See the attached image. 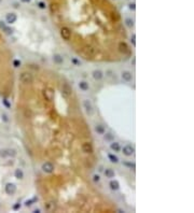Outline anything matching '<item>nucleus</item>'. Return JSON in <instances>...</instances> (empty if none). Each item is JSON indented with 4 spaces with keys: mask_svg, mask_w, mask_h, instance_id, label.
<instances>
[{
    "mask_svg": "<svg viewBox=\"0 0 194 213\" xmlns=\"http://www.w3.org/2000/svg\"><path fill=\"white\" fill-rule=\"evenodd\" d=\"M125 23H126V25L128 27H133L134 26V21L130 20V18H126V20H125Z\"/></svg>",
    "mask_w": 194,
    "mask_h": 213,
    "instance_id": "26",
    "label": "nucleus"
},
{
    "mask_svg": "<svg viewBox=\"0 0 194 213\" xmlns=\"http://www.w3.org/2000/svg\"><path fill=\"white\" fill-rule=\"evenodd\" d=\"M14 176H15L16 179L21 180V179H23V178H24V172H23L22 169H16L15 172H14Z\"/></svg>",
    "mask_w": 194,
    "mask_h": 213,
    "instance_id": "18",
    "label": "nucleus"
},
{
    "mask_svg": "<svg viewBox=\"0 0 194 213\" xmlns=\"http://www.w3.org/2000/svg\"><path fill=\"white\" fill-rule=\"evenodd\" d=\"M83 52H84V55L87 56V57H93V56L96 54V50H95L93 46H90V45H87L83 48Z\"/></svg>",
    "mask_w": 194,
    "mask_h": 213,
    "instance_id": "4",
    "label": "nucleus"
},
{
    "mask_svg": "<svg viewBox=\"0 0 194 213\" xmlns=\"http://www.w3.org/2000/svg\"><path fill=\"white\" fill-rule=\"evenodd\" d=\"M93 180H94V182H98V181H99V176H97V174H94V177H93Z\"/></svg>",
    "mask_w": 194,
    "mask_h": 213,
    "instance_id": "31",
    "label": "nucleus"
},
{
    "mask_svg": "<svg viewBox=\"0 0 194 213\" xmlns=\"http://www.w3.org/2000/svg\"><path fill=\"white\" fill-rule=\"evenodd\" d=\"M122 151H123V154L126 156H132L134 154V147L130 146V145H125Z\"/></svg>",
    "mask_w": 194,
    "mask_h": 213,
    "instance_id": "7",
    "label": "nucleus"
},
{
    "mask_svg": "<svg viewBox=\"0 0 194 213\" xmlns=\"http://www.w3.org/2000/svg\"><path fill=\"white\" fill-rule=\"evenodd\" d=\"M63 94H64L65 96H69L70 94H71V87H70L67 83H65V84L63 85Z\"/></svg>",
    "mask_w": 194,
    "mask_h": 213,
    "instance_id": "11",
    "label": "nucleus"
},
{
    "mask_svg": "<svg viewBox=\"0 0 194 213\" xmlns=\"http://www.w3.org/2000/svg\"><path fill=\"white\" fill-rule=\"evenodd\" d=\"M108 158L110 159L111 163H114V164L119 163V158H117V156L113 155V154H109V155H108Z\"/></svg>",
    "mask_w": 194,
    "mask_h": 213,
    "instance_id": "22",
    "label": "nucleus"
},
{
    "mask_svg": "<svg viewBox=\"0 0 194 213\" xmlns=\"http://www.w3.org/2000/svg\"><path fill=\"white\" fill-rule=\"evenodd\" d=\"M42 170L44 172H46V173H51V172H53V170H54L53 164L50 163V161H46V163H44L42 165Z\"/></svg>",
    "mask_w": 194,
    "mask_h": 213,
    "instance_id": "5",
    "label": "nucleus"
},
{
    "mask_svg": "<svg viewBox=\"0 0 194 213\" xmlns=\"http://www.w3.org/2000/svg\"><path fill=\"white\" fill-rule=\"evenodd\" d=\"M15 192H16L15 184H13V183H8V184L5 185V193H7L8 195H13Z\"/></svg>",
    "mask_w": 194,
    "mask_h": 213,
    "instance_id": "6",
    "label": "nucleus"
},
{
    "mask_svg": "<svg viewBox=\"0 0 194 213\" xmlns=\"http://www.w3.org/2000/svg\"><path fill=\"white\" fill-rule=\"evenodd\" d=\"M103 77V74L100 70H94V71H93V78H94L95 80H102Z\"/></svg>",
    "mask_w": 194,
    "mask_h": 213,
    "instance_id": "13",
    "label": "nucleus"
},
{
    "mask_svg": "<svg viewBox=\"0 0 194 213\" xmlns=\"http://www.w3.org/2000/svg\"><path fill=\"white\" fill-rule=\"evenodd\" d=\"M79 87H80V90L85 91V90H89V83L85 82V81H82V82L79 83Z\"/></svg>",
    "mask_w": 194,
    "mask_h": 213,
    "instance_id": "20",
    "label": "nucleus"
},
{
    "mask_svg": "<svg viewBox=\"0 0 194 213\" xmlns=\"http://www.w3.org/2000/svg\"><path fill=\"white\" fill-rule=\"evenodd\" d=\"M82 150H83L84 153H92L93 152V145L89 142H85L82 145Z\"/></svg>",
    "mask_w": 194,
    "mask_h": 213,
    "instance_id": "8",
    "label": "nucleus"
},
{
    "mask_svg": "<svg viewBox=\"0 0 194 213\" xmlns=\"http://www.w3.org/2000/svg\"><path fill=\"white\" fill-rule=\"evenodd\" d=\"M32 80H34L32 74L29 73V72H23V73H21V75H20V81L23 84H30L32 82Z\"/></svg>",
    "mask_w": 194,
    "mask_h": 213,
    "instance_id": "1",
    "label": "nucleus"
},
{
    "mask_svg": "<svg viewBox=\"0 0 194 213\" xmlns=\"http://www.w3.org/2000/svg\"><path fill=\"white\" fill-rule=\"evenodd\" d=\"M57 11H58V5L56 3H52L51 4V12L52 13H56Z\"/></svg>",
    "mask_w": 194,
    "mask_h": 213,
    "instance_id": "25",
    "label": "nucleus"
},
{
    "mask_svg": "<svg viewBox=\"0 0 194 213\" xmlns=\"http://www.w3.org/2000/svg\"><path fill=\"white\" fill-rule=\"evenodd\" d=\"M20 207H21V204L17 203V204H15V206L13 207V209H14V210H17V209H20Z\"/></svg>",
    "mask_w": 194,
    "mask_h": 213,
    "instance_id": "36",
    "label": "nucleus"
},
{
    "mask_svg": "<svg viewBox=\"0 0 194 213\" xmlns=\"http://www.w3.org/2000/svg\"><path fill=\"white\" fill-rule=\"evenodd\" d=\"M8 155H9V156H12V157H13V156L16 155V151L13 150V149H9V150H8Z\"/></svg>",
    "mask_w": 194,
    "mask_h": 213,
    "instance_id": "27",
    "label": "nucleus"
},
{
    "mask_svg": "<svg viewBox=\"0 0 194 213\" xmlns=\"http://www.w3.org/2000/svg\"><path fill=\"white\" fill-rule=\"evenodd\" d=\"M122 79L124 81H126V82H129V81H132V79H133V75L129 71H124L122 73Z\"/></svg>",
    "mask_w": 194,
    "mask_h": 213,
    "instance_id": "12",
    "label": "nucleus"
},
{
    "mask_svg": "<svg viewBox=\"0 0 194 213\" xmlns=\"http://www.w3.org/2000/svg\"><path fill=\"white\" fill-rule=\"evenodd\" d=\"M38 7H39L40 9H45V3L42 1H40V2H38Z\"/></svg>",
    "mask_w": 194,
    "mask_h": 213,
    "instance_id": "28",
    "label": "nucleus"
},
{
    "mask_svg": "<svg viewBox=\"0 0 194 213\" xmlns=\"http://www.w3.org/2000/svg\"><path fill=\"white\" fill-rule=\"evenodd\" d=\"M95 130H96V133L99 134V135H103V134H105V129H103V127L102 125H97L96 127H95Z\"/></svg>",
    "mask_w": 194,
    "mask_h": 213,
    "instance_id": "23",
    "label": "nucleus"
},
{
    "mask_svg": "<svg viewBox=\"0 0 194 213\" xmlns=\"http://www.w3.org/2000/svg\"><path fill=\"white\" fill-rule=\"evenodd\" d=\"M125 166H128V167H130V168H133V169H135V165L134 164H129V163H125L124 164Z\"/></svg>",
    "mask_w": 194,
    "mask_h": 213,
    "instance_id": "32",
    "label": "nucleus"
},
{
    "mask_svg": "<svg viewBox=\"0 0 194 213\" xmlns=\"http://www.w3.org/2000/svg\"><path fill=\"white\" fill-rule=\"evenodd\" d=\"M55 209H56V207H55V203L54 202H49V203L45 204V210L48 212H53Z\"/></svg>",
    "mask_w": 194,
    "mask_h": 213,
    "instance_id": "16",
    "label": "nucleus"
},
{
    "mask_svg": "<svg viewBox=\"0 0 194 213\" xmlns=\"http://www.w3.org/2000/svg\"><path fill=\"white\" fill-rule=\"evenodd\" d=\"M13 65H14V67H16V68H17V67L21 66V61H20V60H14V61H13Z\"/></svg>",
    "mask_w": 194,
    "mask_h": 213,
    "instance_id": "29",
    "label": "nucleus"
},
{
    "mask_svg": "<svg viewBox=\"0 0 194 213\" xmlns=\"http://www.w3.org/2000/svg\"><path fill=\"white\" fill-rule=\"evenodd\" d=\"M109 185H110V188L112 191H117L120 188V184H119V182L117 181H116V180H112L110 183H109Z\"/></svg>",
    "mask_w": 194,
    "mask_h": 213,
    "instance_id": "14",
    "label": "nucleus"
},
{
    "mask_svg": "<svg viewBox=\"0 0 194 213\" xmlns=\"http://www.w3.org/2000/svg\"><path fill=\"white\" fill-rule=\"evenodd\" d=\"M61 36L64 40L68 41L70 39V37H71V31H70V29L68 27H63L61 29Z\"/></svg>",
    "mask_w": 194,
    "mask_h": 213,
    "instance_id": "3",
    "label": "nucleus"
},
{
    "mask_svg": "<svg viewBox=\"0 0 194 213\" xmlns=\"http://www.w3.org/2000/svg\"><path fill=\"white\" fill-rule=\"evenodd\" d=\"M83 107H84V109H85V111L87 112V113H91L93 112V107H92V103L90 102L89 100H84L83 101Z\"/></svg>",
    "mask_w": 194,
    "mask_h": 213,
    "instance_id": "10",
    "label": "nucleus"
},
{
    "mask_svg": "<svg viewBox=\"0 0 194 213\" xmlns=\"http://www.w3.org/2000/svg\"><path fill=\"white\" fill-rule=\"evenodd\" d=\"M129 9H130V10H135V9H136L135 3H134V2H133V3H130V4H129Z\"/></svg>",
    "mask_w": 194,
    "mask_h": 213,
    "instance_id": "34",
    "label": "nucleus"
},
{
    "mask_svg": "<svg viewBox=\"0 0 194 213\" xmlns=\"http://www.w3.org/2000/svg\"><path fill=\"white\" fill-rule=\"evenodd\" d=\"M53 60H54V63H56V64H63V61H64V58H63L61 55L56 54V55H54Z\"/></svg>",
    "mask_w": 194,
    "mask_h": 213,
    "instance_id": "21",
    "label": "nucleus"
},
{
    "mask_svg": "<svg viewBox=\"0 0 194 213\" xmlns=\"http://www.w3.org/2000/svg\"><path fill=\"white\" fill-rule=\"evenodd\" d=\"M110 147L112 151H114V152H120V151H121V146H120V144L117 143V142H112L110 145Z\"/></svg>",
    "mask_w": 194,
    "mask_h": 213,
    "instance_id": "19",
    "label": "nucleus"
},
{
    "mask_svg": "<svg viewBox=\"0 0 194 213\" xmlns=\"http://www.w3.org/2000/svg\"><path fill=\"white\" fill-rule=\"evenodd\" d=\"M105 176L106 178H109V179H112V178H114V171L112 170V169L108 168L105 170Z\"/></svg>",
    "mask_w": 194,
    "mask_h": 213,
    "instance_id": "17",
    "label": "nucleus"
},
{
    "mask_svg": "<svg viewBox=\"0 0 194 213\" xmlns=\"http://www.w3.org/2000/svg\"><path fill=\"white\" fill-rule=\"evenodd\" d=\"M119 50H120V52L123 53V54H127L128 52H129L127 44L125 42H121V43H120V44H119Z\"/></svg>",
    "mask_w": 194,
    "mask_h": 213,
    "instance_id": "9",
    "label": "nucleus"
},
{
    "mask_svg": "<svg viewBox=\"0 0 194 213\" xmlns=\"http://www.w3.org/2000/svg\"><path fill=\"white\" fill-rule=\"evenodd\" d=\"M34 212H35V213H40V210H39V209H37V210H35Z\"/></svg>",
    "mask_w": 194,
    "mask_h": 213,
    "instance_id": "37",
    "label": "nucleus"
},
{
    "mask_svg": "<svg viewBox=\"0 0 194 213\" xmlns=\"http://www.w3.org/2000/svg\"><path fill=\"white\" fill-rule=\"evenodd\" d=\"M23 1H24V2H29L30 0H23Z\"/></svg>",
    "mask_w": 194,
    "mask_h": 213,
    "instance_id": "38",
    "label": "nucleus"
},
{
    "mask_svg": "<svg viewBox=\"0 0 194 213\" xmlns=\"http://www.w3.org/2000/svg\"><path fill=\"white\" fill-rule=\"evenodd\" d=\"M43 97H44V99H45L46 101L51 102L52 100H53V98H54V91H53V90H52V88H49V87L44 88V90H43Z\"/></svg>",
    "mask_w": 194,
    "mask_h": 213,
    "instance_id": "2",
    "label": "nucleus"
},
{
    "mask_svg": "<svg viewBox=\"0 0 194 213\" xmlns=\"http://www.w3.org/2000/svg\"><path fill=\"white\" fill-rule=\"evenodd\" d=\"M135 38H136V36H135V34H133V36H132V43H133V44H134V45H135V44H136V41H135Z\"/></svg>",
    "mask_w": 194,
    "mask_h": 213,
    "instance_id": "35",
    "label": "nucleus"
},
{
    "mask_svg": "<svg viewBox=\"0 0 194 213\" xmlns=\"http://www.w3.org/2000/svg\"><path fill=\"white\" fill-rule=\"evenodd\" d=\"M31 202H32V200H27V201H26V203H25V206H26V207L31 206V204H32Z\"/></svg>",
    "mask_w": 194,
    "mask_h": 213,
    "instance_id": "33",
    "label": "nucleus"
},
{
    "mask_svg": "<svg viewBox=\"0 0 194 213\" xmlns=\"http://www.w3.org/2000/svg\"><path fill=\"white\" fill-rule=\"evenodd\" d=\"M16 18H17V17H16V15L14 14V13H10V14L7 15V21H8V23H10V24L15 23Z\"/></svg>",
    "mask_w": 194,
    "mask_h": 213,
    "instance_id": "15",
    "label": "nucleus"
},
{
    "mask_svg": "<svg viewBox=\"0 0 194 213\" xmlns=\"http://www.w3.org/2000/svg\"><path fill=\"white\" fill-rule=\"evenodd\" d=\"M111 18L114 22H117L120 20V14L117 12H111Z\"/></svg>",
    "mask_w": 194,
    "mask_h": 213,
    "instance_id": "24",
    "label": "nucleus"
},
{
    "mask_svg": "<svg viewBox=\"0 0 194 213\" xmlns=\"http://www.w3.org/2000/svg\"><path fill=\"white\" fill-rule=\"evenodd\" d=\"M112 138H113V137H112V135H111V134H107L105 136V139H107V140H112Z\"/></svg>",
    "mask_w": 194,
    "mask_h": 213,
    "instance_id": "30",
    "label": "nucleus"
}]
</instances>
